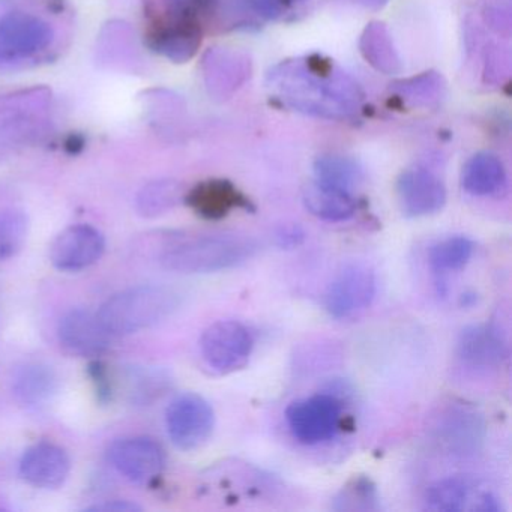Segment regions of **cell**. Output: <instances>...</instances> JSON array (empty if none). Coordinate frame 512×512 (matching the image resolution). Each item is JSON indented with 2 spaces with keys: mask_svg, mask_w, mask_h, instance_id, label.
Listing matches in <instances>:
<instances>
[{
  "mask_svg": "<svg viewBox=\"0 0 512 512\" xmlns=\"http://www.w3.org/2000/svg\"><path fill=\"white\" fill-rule=\"evenodd\" d=\"M266 91L284 109L329 121L353 118L364 101L359 83L322 55L275 65L266 76Z\"/></svg>",
  "mask_w": 512,
  "mask_h": 512,
  "instance_id": "1",
  "label": "cell"
},
{
  "mask_svg": "<svg viewBox=\"0 0 512 512\" xmlns=\"http://www.w3.org/2000/svg\"><path fill=\"white\" fill-rule=\"evenodd\" d=\"M259 242L241 233L220 232L191 236L167 247L161 265L179 274H214L238 268L253 259Z\"/></svg>",
  "mask_w": 512,
  "mask_h": 512,
  "instance_id": "2",
  "label": "cell"
},
{
  "mask_svg": "<svg viewBox=\"0 0 512 512\" xmlns=\"http://www.w3.org/2000/svg\"><path fill=\"white\" fill-rule=\"evenodd\" d=\"M145 40L149 49L176 64L190 61L202 46L197 0H149Z\"/></svg>",
  "mask_w": 512,
  "mask_h": 512,
  "instance_id": "3",
  "label": "cell"
},
{
  "mask_svg": "<svg viewBox=\"0 0 512 512\" xmlns=\"http://www.w3.org/2000/svg\"><path fill=\"white\" fill-rule=\"evenodd\" d=\"M179 305L181 295L172 287L146 284L116 293L101 305L97 316L113 337H121L164 322Z\"/></svg>",
  "mask_w": 512,
  "mask_h": 512,
  "instance_id": "4",
  "label": "cell"
},
{
  "mask_svg": "<svg viewBox=\"0 0 512 512\" xmlns=\"http://www.w3.org/2000/svg\"><path fill=\"white\" fill-rule=\"evenodd\" d=\"M343 404L335 395L316 394L293 401L286 409L290 433L302 445H322L343 428Z\"/></svg>",
  "mask_w": 512,
  "mask_h": 512,
  "instance_id": "5",
  "label": "cell"
},
{
  "mask_svg": "<svg viewBox=\"0 0 512 512\" xmlns=\"http://www.w3.org/2000/svg\"><path fill=\"white\" fill-rule=\"evenodd\" d=\"M199 346L206 367L223 376L247 365L253 353L254 338L244 323L220 320L205 329Z\"/></svg>",
  "mask_w": 512,
  "mask_h": 512,
  "instance_id": "6",
  "label": "cell"
},
{
  "mask_svg": "<svg viewBox=\"0 0 512 512\" xmlns=\"http://www.w3.org/2000/svg\"><path fill=\"white\" fill-rule=\"evenodd\" d=\"M376 292L377 281L373 269L361 262L347 263L329 283L323 305L334 319H350L370 307Z\"/></svg>",
  "mask_w": 512,
  "mask_h": 512,
  "instance_id": "7",
  "label": "cell"
},
{
  "mask_svg": "<svg viewBox=\"0 0 512 512\" xmlns=\"http://www.w3.org/2000/svg\"><path fill=\"white\" fill-rule=\"evenodd\" d=\"M167 433L176 448L194 451L208 442L214 433L215 413L202 395L187 392L167 407Z\"/></svg>",
  "mask_w": 512,
  "mask_h": 512,
  "instance_id": "8",
  "label": "cell"
},
{
  "mask_svg": "<svg viewBox=\"0 0 512 512\" xmlns=\"http://www.w3.org/2000/svg\"><path fill=\"white\" fill-rule=\"evenodd\" d=\"M52 26L25 11H14L0 19V62H22L44 52L52 44Z\"/></svg>",
  "mask_w": 512,
  "mask_h": 512,
  "instance_id": "9",
  "label": "cell"
},
{
  "mask_svg": "<svg viewBox=\"0 0 512 512\" xmlns=\"http://www.w3.org/2000/svg\"><path fill=\"white\" fill-rule=\"evenodd\" d=\"M112 466L137 485H149L163 475L166 454L151 437H125L109 448Z\"/></svg>",
  "mask_w": 512,
  "mask_h": 512,
  "instance_id": "10",
  "label": "cell"
},
{
  "mask_svg": "<svg viewBox=\"0 0 512 512\" xmlns=\"http://www.w3.org/2000/svg\"><path fill=\"white\" fill-rule=\"evenodd\" d=\"M434 433L451 454H475L484 442V418L469 404L452 403L440 412Z\"/></svg>",
  "mask_w": 512,
  "mask_h": 512,
  "instance_id": "11",
  "label": "cell"
},
{
  "mask_svg": "<svg viewBox=\"0 0 512 512\" xmlns=\"http://www.w3.org/2000/svg\"><path fill=\"white\" fill-rule=\"evenodd\" d=\"M106 251V238L89 224H76L59 233L50 247V260L59 271L79 272L95 265Z\"/></svg>",
  "mask_w": 512,
  "mask_h": 512,
  "instance_id": "12",
  "label": "cell"
},
{
  "mask_svg": "<svg viewBox=\"0 0 512 512\" xmlns=\"http://www.w3.org/2000/svg\"><path fill=\"white\" fill-rule=\"evenodd\" d=\"M397 194L401 209L409 218L437 214L445 208L448 199L442 179L424 167H415L401 173Z\"/></svg>",
  "mask_w": 512,
  "mask_h": 512,
  "instance_id": "13",
  "label": "cell"
},
{
  "mask_svg": "<svg viewBox=\"0 0 512 512\" xmlns=\"http://www.w3.org/2000/svg\"><path fill=\"white\" fill-rule=\"evenodd\" d=\"M58 334L62 346L68 352L83 358H95L106 353L113 337L97 314L83 308L68 311L62 317Z\"/></svg>",
  "mask_w": 512,
  "mask_h": 512,
  "instance_id": "14",
  "label": "cell"
},
{
  "mask_svg": "<svg viewBox=\"0 0 512 512\" xmlns=\"http://www.w3.org/2000/svg\"><path fill=\"white\" fill-rule=\"evenodd\" d=\"M508 355L505 338L494 325L476 323L460 332L457 340V356L466 367L488 370L502 365Z\"/></svg>",
  "mask_w": 512,
  "mask_h": 512,
  "instance_id": "15",
  "label": "cell"
},
{
  "mask_svg": "<svg viewBox=\"0 0 512 512\" xmlns=\"http://www.w3.org/2000/svg\"><path fill=\"white\" fill-rule=\"evenodd\" d=\"M71 472L70 455L55 443L31 446L20 461V473L28 484L55 490L65 484Z\"/></svg>",
  "mask_w": 512,
  "mask_h": 512,
  "instance_id": "16",
  "label": "cell"
},
{
  "mask_svg": "<svg viewBox=\"0 0 512 512\" xmlns=\"http://www.w3.org/2000/svg\"><path fill=\"white\" fill-rule=\"evenodd\" d=\"M188 206L205 220H223L236 209L250 211L251 203L227 179H209L200 182L185 196Z\"/></svg>",
  "mask_w": 512,
  "mask_h": 512,
  "instance_id": "17",
  "label": "cell"
},
{
  "mask_svg": "<svg viewBox=\"0 0 512 512\" xmlns=\"http://www.w3.org/2000/svg\"><path fill=\"white\" fill-rule=\"evenodd\" d=\"M206 67L209 88L221 98L238 91L251 73V62L247 53L236 49L211 50L206 58Z\"/></svg>",
  "mask_w": 512,
  "mask_h": 512,
  "instance_id": "18",
  "label": "cell"
},
{
  "mask_svg": "<svg viewBox=\"0 0 512 512\" xmlns=\"http://www.w3.org/2000/svg\"><path fill=\"white\" fill-rule=\"evenodd\" d=\"M506 170L500 158L490 152H479L464 164L461 185L476 197L499 196L506 188Z\"/></svg>",
  "mask_w": 512,
  "mask_h": 512,
  "instance_id": "19",
  "label": "cell"
},
{
  "mask_svg": "<svg viewBox=\"0 0 512 512\" xmlns=\"http://www.w3.org/2000/svg\"><path fill=\"white\" fill-rule=\"evenodd\" d=\"M304 205L310 214L329 223H343L356 214L353 193L313 181L304 190Z\"/></svg>",
  "mask_w": 512,
  "mask_h": 512,
  "instance_id": "20",
  "label": "cell"
},
{
  "mask_svg": "<svg viewBox=\"0 0 512 512\" xmlns=\"http://www.w3.org/2000/svg\"><path fill=\"white\" fill-rule=\"evenodd\" d=\"M58 388L55 371L43 364H26L13 380L16 397L28 406L47 403Z\"/></svg>",
  "mask_w": 512,
  "mask_h": 512,
  "instance_id": "21",
  "label": "cell"
},
{
  "mask_svg": "<svg viewBox=\"0 0 512 512\" xmlns=\"http://www.w3.org/2000/svg\"><path fill=\"white\" fill-rule=\"evenodd\" d=\"M359 49H361L365 61L380 73H400V56H398L391 35L383 23H370L365 28L361 41H359Z\"/></svg>",
  "mask_w": 512,
  "mask_h": 512,
  "instance_id": "22",
  "label": "cell"
},
{
  "mask_svg": "<svg viewBox=\"0 0 512 512\" xmlns=\"http://www.w3.org/2000/svg\"><path fill=\"white\" fill-rule=\"evenodd\" d=\"M475 244L464 235L448 236L428 251V263L436 275L461 271L472 259Z\"/></svg>",
  "mask_w": 512,
  "mask_h": 512,
  "instance_id": "23",
  "label": "cell"
},
{
  "mask_svg": "<svg viewBox=\"0 0 512 512\" xmlns=\"http://www.w3.org/2000/svg\"><path fill=\"white\" fill-rule=\"evenodd\" d=\"M361 167L340 155H326L314 163V181L328 187L353 193L362 182Z\"/></svg>",
  "mask_w": 512,
  "mask_h": 512,
  "instance_id": "24",
  "label": "cell"
},
{
  "mask_svg": "<svg viewBox=\"0 0 512 512\" xmlns=\"http://www.w3.org/2000/svg\"><path fill=\"white\" fill-rule=\"evenodd\" d=\"M470 500V484L466 479L451 476L433 482L425 491V509L434 512H460Z\"/></svg>",
  "mask_w": 512,
  "mask_h": 512,
  "instance_id": "25",
  "label": "cell"
},
{
  "mask_svg": "<svg viewBox=\"0 0 512 512\" xmlns=\"http://www.w3.org/2000/svg\"><path fill=\"white\" fill-rule=\"evenodd\" d=\"M184 199L182 185L176 181H157L146 185L136 200L137 212L142 217L155 218L166 214Z\"/></svg>",
  "mask_w": 512,
  "mask_h": 512,
  "instance_id": "26",
  "label": "cell"
},
{
  "mask_svg": "<svg viewBox=\"0 0 512 512\" xmlns=\"http://www.w3.org/2000/svg\"><path fill=\"white\" fill-rule=\"evenodd\" d=\"M28 230V215L22 209H0V262L20 253L28 238Z\"/></svg>",
  "mask_w": 512,
  "mask_h": 512,
  "instance_id": "27",
  "label": "cell"
},
{
  "mask_svg": "<svg viewBox=\"0 0 512 512\" xmlns=\"http://www.w3.org/2000/svg\"><path fill=\"white\" fill-rule=\"evenodd\" d=\"M395 86L400 97H404L412 106H430L439 101L445 92L442 76L437 73H425Z\"/></svg>",
  "mask_w": 512,
  "mask_h": 512,
  "instance_id": "28",
  "label": "cell"
},
{
  "mask_svg": "<svg viewBox=\"0 0 512 512\" xmlns=\"http://www.w3.org/2000/svg\"><path fill=\"white\" fill-rule=\"evenodd\" d=\"M332 508L337 511H376L379 509V496L370 479H355L349 487L344 488Z\"/></svg>",
  "mask_w": 512,
  "mask_h": 512,
  "instance_id": "29",
  "label": "cell"
},
{
  "mask_svg": "<svg viewBox=\"0 0 512 512\" xmlns=\"http://www.w3.org/2000/svg\"><path fill=\"white\" fill-rule=\"evenodd\" d=\"M308 0H248L253 13L260 19L278 20L307 4Z\"/></svg>",
  "mask_w": 512,
  "mask_h": 512,
  "instance_id": "30",
  "label": "cell"
},
{
  "mask_svg": "<svg viewBox=\"0 0 512 512\" xmlns=\"http://www.w3.org/2000/svg\"><path fill=\"white\" fill-rule=\"evenodd\" d=\"M140 506L128 500H112V502L100 503V505L91 506L88 511L94 512H134L140 511Z\"/></svg>",
  "mask_w": 512,
  "mask_h": 512,
  "instance_id": "31",
  "label": "cell"
},
{
  "mask_svg": "<svg viewBox=\"0 0 512 512\" xmlns=\"http://www.w3.org/2000/svg\"><path fill=\"white\" fill-rule=\"evenodd\" d=\"M470 509L479 512H500L502 511V505L494 494L485 491V493L479 494L478 499H475V503Z\"/></svg>",
  "mask_w": 512,
  "mask_h": 512,
  "instance_id": "32",
  "label": "cell"
},
{
  "mask_svg": "<svg viewBox=\"0 0 512 512\" xmlns=\"http://www.w3.org/2000/svg\"><path fill=\"white\" fill-rule=\"evenodd\" d=\"M278 238H280L281 247H287V245H298L304 235L298 229H289L283 230Z\"/></svg>",
  "mask_w": 512,
  "mask_h": 512,
  "instance_id": "33",
  "label": "cell"
}]
</instances>
